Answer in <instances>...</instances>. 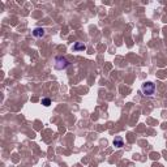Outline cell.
Wrapping results in <instances>:
<instances>
[{
  "label": "cell",
  "instance_id": "cell-1",
  "mask_svg": "<svg viewBox=\"0 0 167 167\" xmlns=\"http://www.w3.org/2000/svg\"><path fill=\"white\" fill-rule=\"evenodd\" d=\"M141 91L144 95H153L154 91H156V85H154L153 82H145V84H142L141 86Z\"/></svg>",
  "mask_w": 167,
  "mask_h": 167
},
{
  "label": "cell",
  "instance_id": "cell-3",
  "mask_svg": "<svg viewBox=\"0 0 167 167\" xmlns=\"http://www.w3.org/2000/svg\"><path fill=\"white\" fill-rule=\"evenodd\" d=\"M33 35H34V37H37V38L45 37V29H42V28H35L34 30H33Z\"/></svg>",
  "mask_w": 167,
  "mask_h": 167
},
{
  "label": "cell",
  "instance_id": "cell-6",
  "mask_svg": "<svg viewBox=\"0 0 167 167\" xmlns=\"http://www.w3.org/2000/svg\"><path fill=\"white\" fill-rule=\"evenodd\" d=\"M42 105H45V106H50V105H51V99H50V98H45V99H42Z\"/></svg>",
  "mask_w": 167,
  "mask_h": 167
},
{
  "label": "cell",
  "instance_id": "cell-5",
  "mask_svg": "<svg viewBox=\"0 0 167 167\" xmlns=\"http://www.w3.org/2000/svg\"><path fill=\"white\" fill-rule=\"evenodd\" d=\"M74 50H85V45H82V43H76V45L73 46Z\"/></svg>",
  "mask_w": 167,
  "mask_h": 167
},
{
  "label": "cell",
  "instance_id": "cell-4",
  "mask_svg": "<svg viewBox=\"0 0 167 167\" xmlns=\"http://www.w3.org/2000/svg\"><path fill=\"white\" fill-rule=\"evenodd\" d=\"M123 144H124V142H123L122 137H116V139L114 140V145H115V146H118V147H122Z\"/></svg>",
  "mask_w": 167,
  "mask_h": 167
},
{
  "label": "cell",
  "instance_id": "cell-2",
  "mask_svg": "<svg viewBox=\"0 0 167 167\" xmlns=\"http://www.w3.org/2000/svg\"><path fill=\"white\" fill-rule=\"evenodd\" d=\"M68 65H69V63L65 57L56 56V59H55V68L56 69H65Z\"/></svg>",
  "mask_w": 167,
  "mask_h": 167
}]
</instances>
